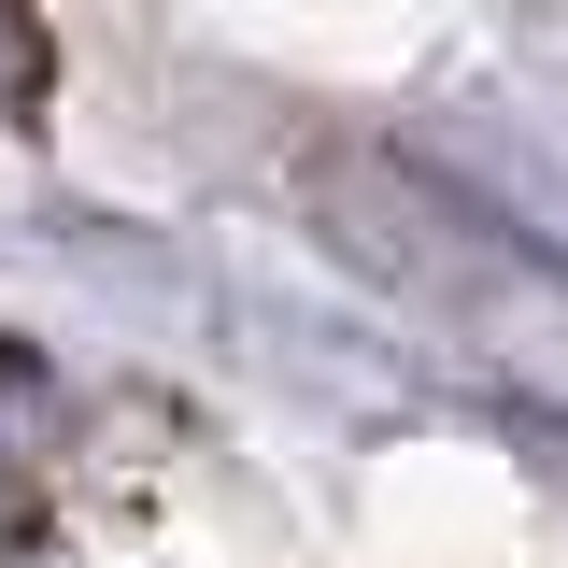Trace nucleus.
<instances>
[{"label":"nucleus","instance_id":"obj_1","mask_svg":"<svg viewBox=\"0 0 568 568\" xmlns=\"http://www.w3.org/2000/svg\"><path fill=\"white\" fill-rule=\"evenodd\" d=\"M58 85V43H43V0H0V129H29Z\"/></svg>","mask_w":568,"mask_h":568}]
</instances>
